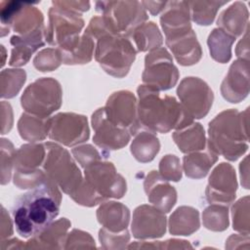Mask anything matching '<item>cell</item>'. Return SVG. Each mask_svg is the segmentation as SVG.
Masks as SVG:
<instances>
[{
  "mask_svg": "<svg viewBox=\"0 0 250 250\" xmlns=\"http://www.w3.org/2000/svg\"><path fill=\"white\" fill-rule=\"evenodd\" d=\"M61 202L59 187L46 177L41 186L21 194L13 206L12 214L18 233L29 238L41 232L59 215Z\"/></svg>",
  "mask_w": 250,
  "mask_h": 250,
  "instance_id": "1",
  "label": "cell"
},
{
  "mask_svg": "<svg viewBox=\"0 0 250 250\" xmlns=\"http://www.w3.org/2000/svg\"><path fill=\"white\" fill-rule=\"evenodd\" d=\"M137 93L138 117L143 129L168 133L193 122V118L173 96H162L159 91L145 84L138 87Z\"/></svg>",
  "mask_w": 250,
  "mask_h": 250,
  "instance_id": "2",
  "label": "cell"
},
{
  "mask_svg": "<svg viewBox=\"0 0 250 250\" xmlns=\"http://www.w3.org/2000/svg\"><path fill=\"white\" fill-rule=\"evenodd\" d=\"M237 109L220 112L208 125L207 146L217 154L229 161H235L248 149V114Z\"/></svg>",
  "mask_w": 250,
  "mask_h": 250,
  "instance_id": "3",
  "label": "cell"
},
{
  "mask_svg": "<svg viewBox=\"0 0 250 250\" xmlns=\"http://www.w3.org/2000/svg\"><path fill=\"white\" fill-rule=\"evenodd\" d=\"M42 169L50 181L73 198L84 184V178L68 150L57 143L47 142Z\"/></svg>",
  "mask_w": 250,
  "mask_h": 250,
  "instance_id": "4",
  "label": "cell"
},
{
  "mask_svg": "<svg viewBox=\"0 0 250 250\" xmlns=\"http://www.w3.org/2000/svg\"><path fill=\"white\" fill-rule=\"evenodd\" d=\"M137 50L130 38L116 33L103 35L96 40L95 59L109 75L126 76L136 59Z\"/></svg>",
  "mask_w": 250,
  "mask_h": 250,
  "instance_id": "5",
  "label": "cell"
},
{
  "mask_svg": "<svg viewBox=\"0 0 250 250\" xmlns=\"http://www.w3.org/2000/svg\"><path fill=\"white\" fill-rule=\"evenodd\" d=\"M62 103V89L60 82L51 77H43L29 84L21 98L25 112L42 118H49Z\"/></svg>",
  "mask_w": 250,
  "mask_h": 250,
  "instance_id": "6",
  "label": "cell"
},
{
  "mask_svg": "<svg viewBox=\"0 0 250 250\" xmlns=\"http://www.w3.org/2000/svg\"><path fill=\"white\" fill-rule=\"evenodd\" d=\"M46 156L44 144L22 145L16 152L14 163V184L21 189L35 188L41 186L46 175L42 165Z\"/></svg>",
  "mask_w": 250,
  "mask_h": 250,
  "instance_id": "7",
  "label": "cell"
},
{
  "mask_svg": "<svg viewBox=\"0 0 250 250\" xmlns=\"http://www.w3.org/2000/svg\"><path fill=\"white\" fill-rule=\"evenodd\" d=\"M96 10L110 21L118 33L128 38L148 19L139 1H98Z\"/></svg>",
  "mask_w": 250,
  "mask_h": 250,
  "instance_id": "8",
  "label": "cell"
},
{
  "mask_svg": "<svg viewBox=\"0 0 250 250\" xmlns=\"http://www.w3.org/2000/svg\"><path fill=\"white\" fill-rule=\"evenodd\" d=\"M179 76V70L166 48L154 49L145 57V69L142 74L145 85L159 92L166 91L177 84Z\"/></svg>",
  "mask_w": 250,
  "mask_h": 250,
  "instance_id": "9",
  "label": "cell"
},
{
  "mask_svg": "<svg viewBox=\"0 0 250 250\" xmlns=\"http://www.w3.org/2000/svg\"><path fill=\"white\" fill-rule=\"evenodd\" d=\"M84 27L81 14L53 5L49 9V24L45 28V41L60 47L79 36Z\"/></svg>",
  "mask_w": 250,
  "mask_h": 250,
  "instance_id": "10",
  "label": "cell"
},
{
  "mask_svg": "<svg viewBox=\"0 0 250 250\" xmlns=\"http://www.w3.org/2000/svg\"><path fill=\"white\" fill-rule=\"evenodd\" d=\"M84 179L89 186L102 195L108 198H121L127 190L126 180L117 173L113 163L100 160L84 169Z\"/></svg>",
  "mask_w": 250,
  "mask_h": 250,
  "instance_id": "11",
  "label": "cell"
},
{
  "mask_svg": "<svg viewBox=\"0 0 250 250\" xmlns=\"http://www.w3.org/2000/svg\"><path fill=\"white\" fill-rule=\"evenodd\" d=\"M90 137L87 117L74 112H60L50 118L49 138L66 146H78Z\"/></svg>",
  "mask_w": 250,
  "mask_h": 250,
  "instance_id": "12",
  "label": "cell"
},
{
  "mask_svg": "<svg viewBox=\"0 0 250 250\" xmlns=\"http://www.w3.org/2000/svg\"><path fill=\"white\" fill-rule=\"evenodd\" d=\"M177 95L183 107L193 119L205 117L214 101V94L209 85L193 76L186 77L180 82Z\"/></svg>",
  "mask_w": 250,
  "mask_h": 250,
  "instance_id": "13",
  "label": "cell"
},
{
  "mask_svg": "<svg viewBox=\"0 0 250 250\" xmlns=\"http://www.w3.org/2000/svg\"><path fill=\"white\" fill-rule=\"evenodd\" d=\"M107 118L115 125L127 129L135 136L142 126L138 117V101L135 95L127 90L114 92L104 106Z\"/></svg>",
  "mask_w": 250,
  "mask_h": 250,
  "instance_id": "14",
  "label": "cell"
},
{
  "mask_svg": "<svg viewBox=\"0 0 250 250\" xmlns=\"http://www.w3.org/2000/svg\"><path fill=\"white\" fill-rule=\"evenodd\" d=\"M237 180L234 168L226 162L217 165L212 171L205 189L206 200L211 203L229 206L235 199Z\"/></svg>",
  "mask_w": 250,
  "mask_h": 250,
  "instance_id": "15",
  "label": "cell"
},
{
  "mask_svg": "<svg viewBox=\"0 0 250 250\" xmlns=\"http://www.w3.org/2000/svg\"><path fill=\"white\" fill-rule=\"evenodd\" d=\"M92 127L94 129V144L107 155L110 150H116L128 145L131 133L122 127L113 124L106 116L104 108H98L92 114Z\"/></svg>",
  "mask_w": 250,
  "mask_h": 250,
  "instance_id": "16",
  "label": "cell"
},
{
  "mask_svg": "<svg viewBox=\"0 0 250 250\" xmlns=\"http://www.w3.org/2000/svg\"><path fill=\"white\" fill-rule=\"evenodd\" d=\"M166 225L164 212L154 206L144 204L134 210L131 230L137 239H154L165 234Z\"/></svg>",
  "mask_w": 250,
  "mask_h": 250,
  "instance_id": "17",
  "label": "cell"
},
{
  "mask_svg": "<svg viewBox=\"0 0 250 250\" xmlns=\"http://www.w3.org/2000/svg\"><path fill=\"white\" fill-rule=\"evenodd\" d=\"M221 94L225 100L236 104L249 94V60L237 59L229 68L221 84Z\"/></svg>",
  "mask_w": 250,
  "mask_h": 250,
  "instance_id": "18",
  "label": "cell"
},
{
  "mask_svg": "<svg viewBox=\"0 0 250 250\" xmlns=\"http://www.w3.org/2000/svg\"><path fill=\"white\" fill-rule=\"evenodd\" d=\"M148 201L157 209L168 213L177 202V190L157 171H150L144 182Z\"/></svg>",
  "mask_w": 250,
  "mask_h": 250,
  "instance_id": "19",
  "label": "cell"
},
{
  "mask_svg": "<svg viewBox=\"0 0 250 250\" xmlns=\"http://www.w3.org/2000/svg\"><path fill=\"white\" fill-rule=\"evenodd\" d=\"M160 24L166 39L190 31L188 1L167 2L160 17Z\"/></svg>",
  "mask_w": 250,
  "mask_h": 250,
  "instance_id": "20",
  "label": "cell"
},
{
  "mask_svg": "<svg viewBox=\"0 0 250 250\" xmlns=\"http://www.w3.org/2000/svg\"><path fill=\"white\" fill-rule=\"evenodd\" d=\"M165 42L181 65L195 64L202 57L201 46L193 29L187 33L167 38Z\"/></svg>",
  "mask_w": 250,
  "mask_h": 250,
  "instance_id": "21",
  "label": "cell"
},
{
  "mask_svg": "<svg viewBox=\"0 0 250 250\" xmlns=\"http://www.w3.org/2000/svg\"><path fill=\"white\" fill-rule=\"evenodd\" d=\"M71 223L66 218L53 222L25 244L26 249H63L67 230Z\"/></svg>",
  "mask_w": 250,
  "mask_h": 250,
  "instance_id": "22",
  "label": "cell"
},
{
  "mask_svg": "<svg viewBox=\"0 0 250 250\" xmlns=\"http://www.w3.org/2000/svg\"><path fill=\"white\" fill-rule=\"evenodd\" d=\"M13 46L9 64L12 66H21L27 63L33 53L45 45V28L40 29L30 35H13L10 40Z\"/></svg>",
  "mask_w": 250,
  "mask_h": 250,
  "instance_id": "23",
  "label": "cell"
},
{
  "mask_svg": "<svg viewBox=\"0 0 250 250\" xmlns=\"http://www.w3.org/2000/svg\"><path fill=\"white\" fill-rule=\"evenodd\" d=\"M95 46V40L84 32L82 35L58 47V49L62 55V63L72 65L90 62L94 55Z\"/></svg>",
  "mask_w": 250,
  "mask_h": 250,
  "instance_id": "24",
  "label": "cell"
},
{
  "mask_svg": "<svg viewBox=\"0 0 250 250\" xmlns=\"http://www.w3.org/2000/svg\"><path fill=\"white\" fill-rule=\"evenodd\" d=\"M35 3L22 2L21 8L15 14L10 28L17 35L27 36L44 27V17L42 12L35 6Z\"/></svg>",
  "mask_w": 250,
  "mask_h": 250,
  "instance_id": "25",
  "label": "cell"
},
{
  "mask_svg": "<svg viewBox=\"0 0 250 250\" xmlns=\"http://www.w3.org/2000/svg\"><path fill=\"white\" fill-rule=\"evenodd\" d=\"M98 222L106 229L120 232L127 229L130 222V210L117 201H105L97 210Z\"/></svg>",
  "mask_w": 250,
  "mask_h": 250,
  "instance_id": "26",
  "label": "cell"
},
{
  "mask_svg": "<svg viewBox=\"0 0 250 250\" xmlns=\"http://www.w3.org/2000/svg\"><path fill=\"white\" fill-rule=\"evenodd\" d=\"M248 18L249 13L245 4L236 1L220 14L217 24L219 28L236 38L248 27Z\"/></svg>",
  "mask_w": 250,
  "mask_h": 250,
  "instance_id": "27",
  "label": "cell"
},
{
  "mask_svg": "<svg viewBox=\"0 0 250 250\" xmlns=\"http://www.w3.org/2000/svg\"><path fill=\"white\" fill-rule=\"evenodd\" d=\"M172 137L179 149L187 154L203 150L207 145L204 128L198 122H191L176 130Z\"/></svg>",
  "mask_w": 250,
  "mask_h": 250,
  "instance_id": "28",
  "label": "cell"
},
{
  "mask_svg": "<svg viewBox=\"0 0 250 250\" xmlns=\"http://www.w3.org/2000/svg\"><path fill=\"white\" fill-rule=\"evenodd\" d=\"M218 154L207 145L203 150L188 153L183 158V168L186 176L191 179L204 178L211 167L217 162Z\"/></svg>",
  "mask_w": 250,
  "mask_h": 250,
  "instance_id": "29",
  "label": "cell"
},
{
  "mask_svg": "<svg viewBox=\"0 0 250 250\" xmlns=\"http://www.w3.org/2000/svg\"><path fill=\"white\" fill-rule=\"evenodd\" d=\"M169 232L173 235H190L200 227L199 212L191 206H180L168 221Z\"/></svg>",
  "mask_w": 250,
  "mask_h": 250,
  "instance_id": "30",
  "label": "cell"
},
{
  "mask_svg": "<svg viewBox=\"0 0 250 250\" xmlns=\"http://www.w3.org/2000/svg\"><path fill=\"white\" fill-rule=\"evenodd\" d=\"M50 118H42L27 112L22 113L18 121L20 136L30 143L43 141L49 136Z\"/></svg>",
  "mask_w": 250,
  "mask_h": 250,
  "instance_id": "31",
  "label": "cell"
},
{
  "mask_svg": "<svg viewBox=\"0 0 250 250\" xmlns=\"http://www.w3.org/2000/svg\"><path fill=\"white\" fill-rule=\"evenodd\" d=\"M130 150L134 158L141 163H147L154 159L160 150V142L150 131H139L132 141Z\"/></svg>",
  "mask_w": 250,
  "mask_h": 250,
  "instance_id": "32",
  "label": "cell"
},
{
  "mask_svg": "<svg viewBox=\"0 0 250 250\" xmlns=\"http://www.w3.org/2000/svg\"><path fill=\"white\" fill-rule=\"evenodd\" d=\"M234 41L235 37L228 34L219 27L214 28L207 39L212 59L220 63L229 62L231 59V47Z\"/></svg>",
  "mask_w": 250,
  "mask_h": 250,
  "instance_id": "33",
  "label": "cell"
},
{
  "mask_svg": "<svg viewBox=\"0 0 250 250\" xmlns=\"http://www.w3.org/2000/svg\"><path fill=\"white\" fill-rule=\"evenodd\" d=\"M130 38L135 42L138 52H150L159 48L163 43L162 34L153 21L142 24L133 32Z\"/></svg>",
  "mask_w": 250,
  "mask_h": 250,
  "instance_id": "34",
  "label": "cell"
},
{
  "mask_svg": "<svg viewBox=\"0 0 250 250\" xmlns=\"http://www.w3.org/2000/svg\"><path fill=\"white\" fill-rule=\"evenodd\" d=\"M229 1H188L191 20L199 25L211 24L219 9Z\"/></svg>",
  "mask_w": 250,
  "mask_h": 250,
  "instance_id": "35",
  "label": "cell"
},
{
  "mask_svg": "<svg viewBox=\"0 0 250 250\" xmlns=\"http://www.w3.org/2000/svg\"><path fill=\"white\" fill-rule=\"evenodd\" d=\"M26 80V73L21 68L3 69L0 74V96L2 99H12L18 95Z\"/></svg>",
  "mask_w": 250,
  "mask_h": 250,
  "instance_id": "36",
  "label": "cell"
},
{
  "mask_svg": "<svg viewBox=\"0 0 250 250\" xmlns=\"http://www.w3.org/2000/svg\"><path fill=\"white\" fill-rule=\"evenodd\" d=\"M203 226L212 231H224L229 228V206L211 203L202 213Z\"/></svg>",
  "mask_w": 250,
  "mask_h": 250,
  "instance_id": "37",
  "label": "cell"
},
{
  "mask_svg": "<svg viewBox=\"0 0 250 250\" xmlns=\"http://www.w3.org/2000/svg\"><path fill=\"white\" fill-rule=\"evenodd\" d=\"M249 202L248 195L238 199L231 207L232 228L239 233L249 234Z\"/></svg>",
  "mask_w": 250,
  "mask_h": 250,
  "instance_id": "38",
  "label": "cell"
},
{
  "mask_svg": "<svg viewBox=\"0 0 250 250\" xmlns=\"http://www.w3.org/2000/svg\"><path fill=\"white\" fill-rule=\"evenodd\" d=\"M62 62V55L58 48L43 49L33 59L34 67L42 72L53 71L57 69Z\"/></svg>",
  "mask_w": 250,
  "mask_h": 250,
  "instance_id": "39",
  "label": "cell"
},
{
  "mask_svg": "<svg viewBox=\"0 0 250 250\" xmlns=\"http://www.w3.org/2000/svg\"><path fill=\"white\" fill-rule=\"evenodd\" d=\"M17 150L14 145L7 139H1V185L10 182L14 169Z\"/></svg>",
  "mask_w": 250,
  "mask_h": 250,
  "instance_id": "40",
  "label": "cell"
},
{
  "mask_svg": "<svg viewBox=\"0 0 250 250\" xmlns=\"http://www.w3.org/2000/svg\"><path fill=\"white\" fill-rule=\"evenodd\" d=\"M99 239L104 249H125L130 241V234L128 229L113 232L103 228L99 231Z\"/></svg>",
  "mask_w": 250,
  "mask_h": 250,
  "instance_id": "41",
  "label": "cell"
},
{
  "mask_svg": "<svg viewBox=\"0 0 250 250\" xmlns=\"http://www.w3.org/2000/svg\"><path fill=\"white\" fill-rule=\"evenodd\" d=\"M128 249H191V244L183 239H168L166 241H137L127 246Z\"/></svg>",
  "mask_w": 250,
  "mask_h": 250,
  "instance_id": "42",
  "label": "cell"
},
{
  "mask_svg": "<svg viewBox=\"0 0 250 250\" xmlns=\"http://www.w3.org/2000/svg\"><path fill=\"white\" fill-rule=\"evenodd\" d=\"M159 174L167 181L179 182L182 179V166L178 156L166 154L159 162Z\"/></svg>",
  "mask_w": 250,
  "mask_h": 250,
  "instance_id": "43",
  "label": "cell"
},
{
  "mask_svg": "<svg viewBox=\"0 0 250 250\" xmlns=\"http://www.w3.org/2000/svg\"><path fill=\"white\" fill-rule=\"evenodd\" d=\"M95 249L96 243L90 233L73 229L67 233L63 249Z\"/></svg>",
  "mask_w": 250,
  "mask_h": 250,
  "instance_id": "44",
  "label": "cell"
},
{
  "mask_svg": "<svg viewBox=\"0 0 250 250\" xmlns=\"http://www.w3.org/2000/svg\"><path fill=\"white\" fill-rule=\"evenodd\" d=\"M75 160L83 167L84 169L95 162H98L103 159L101 153L95 148L92 145L85 144L81 146H77L71 150Z\"/></svg>",
  "mask_w": 250,
  "mask_h": 250,
  "instance_id": "45",
  "label": "cell"
},
{
  "mask_svg": "<svg viewBox=\"0 0 250 250\" xmlns=\"http://www.w3.org/2000/svg\"><path fill=\"white\" fill-rule=\"evenodd\" d=\"M21 1H1L0 2V18H1V36H5L10 32L11 21L21 8Z\"/></svg>",
  "mask_w": 250,
  "mask_h": 250,
  "instance_id": "46",
  "label": "cell"
},
{
  "mask_svg": "<svg viewBox=\"0 0 250 250\" xmlns=\"http://www.w3.org/2000/svg\"><path fill=\"white\" fill-rule=\"evenodd\" d=\"M13 110L9 103L1 102V134H7L13 127Z\"/></svg>",
  "mask_w": 250,
  "mask_h": 250,
  "instance_id": "47",
  "label": "cell"
},
{
  "mask_svg": "<svg viewBox=\"0 0 250 250\" xmlns=\"http://www.w3.org/2000/svg\"><path fill=\"white\" fill-rule=\"evenodd\" d=\"M249 234L239 233V234H232L230 235L226 241V248L227 249H249Z\"/></svg>",
  "mask_w": 250,
  "mask_h": 250,
  "instance_id": "48",
  "label": "cell"
},
{
  "mask_svg": "<svg viewBox=\"0 0 250 250\" xmlns=\"http://www.w3.org/2000/svg\"><path fill=\"white\" fill-rule=\"evenodd\" d=\"M53 5L66 8L78 14L88 11L90 8L89 1H53Z\"/></svg>",
  "mask_w": 250,
  "mask_h": 250,
  "instance_id": "49",
  "label": "cell"
},
{
  "mask_svg": "<svg viewBox=\"0 0 250 250\" xmlns=\"http://www.w3.org/2000/svg\"><path fill=\"white\" fill-rule=\"evenodd\" d=\"M0 237L1 240L9 238L13 234V223L10 215L7 213L6 209L1 207V224H0Z\"/></svg>",
  "mask_w": 250,
  "mask_h": 250,
  "instance_id": "50",
  "label": "cell"
},
{
  "mask_svg": "<svg viewBox=\"0 0 250 250\" xmlns=\"http://www.w3.org/2000/svg\"><path fill=\"white\" fill-rule=\"evenodd\" d=\"M235 54L238 59L249 60V27L246 28L243 37L235 48Z\"/></svg>",
  "mask_w": 250,
  "mask_h": 250,
  "instance_id": "51",
  "label": "cell"
},
{
  "mask_svg": "<svg viewBox=\"0 0 250 250\" xmlns=\"http://www.w3.org/2000/svg\"><path fill=\"white\" fill-rule=\"evenodd\" d=\"M143 7L146 10H148L152 16L158 15L161 11L164 10L167 2L165 1H142Z\"/></svg>",
  "mask_w": 250,
  "mask_h": 250,
  "instance_id": "52",
  "label": "cell"
},
{
  "mask_svg": "<svg viewBox=\"0 0 250 250\" xmlns=\"http://www.w3.org/2000/svg\"><path fill=\"white\" fill-rule=\"evenodd\" d=\"M248 159L249 157L246 156L243 161H241L239 165V170H240V179H241V185L248 189L249 188V166H248Z\"/></svg>",
  "mask_w": 250,
  "mask_h": 250,
  "instance_id": "53",
  "label": "cell"
},
{
  "mask_svg": "<svg viewBox=\"0 0 250 250\" xmlns=\"http://www.w3.org/2000/svg\"><path fill=\"white\" fill-rule=\"evenodd\" d=\"M0 248L2 250H6V249H23L25 248V245L22 243V241L19 240L18 238H8L1 240V246Z\"/></svg>",
  "mask_w": 250,
  "mask_h": 250,
  "instance_id": "54",
  "label": "cell"
},
{
  "mask_svg": "<svg viewBox=\"0 0 250 250\" xmlns=\"http://www.w3.org/2000/svg\"><path fill=\"white\" fill-rule=\"evenodd\" d=\"M1 50H2V57H3V61H2L1 66H3L4 63H5V57H6V51H5V48H4L3 45H1Z\"/></svg>",
  "mask_w": 250,
  "mask_h": 250,
  "instance_id": "55",
  "label": "cell"
}]
</instances>
